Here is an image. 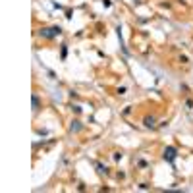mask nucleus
Wrapping results in <instances>:
<instances>
[{"label": "nucleus", "mask_w": 193, "mask_h": 193, "mask_svg": "<svg viewBox=\"0 0 193 193\" xmlns=\"http://www.w3.org/2000/svg\"><path fill=\"white\" fill-rule=\"evenodd\" d=\"M33 106H35V108L39 106V98H37V97H33Z\"/></svg>", "instance_id": "nucleus-3"}, {"label": "nucleus", "mask_w": 193, "mask_h": 193, "mask_svg": "<svg viewBox=\"0 0 193 193\" xmlns=\"http://www.w3.org/2000/svg\"><path fill=\"white\" fill-rule=\"evenodd\" d=\"M58 33H60L58 27H52V29H43V31H41V35H43V37H54V35H58Z\"/></svg>", "instance_id": "nucleus-1"}, {"label": "nucleus", "mask_w": 193, "mask_h": 193, "mask_svg": "<svg viewBox=\"0 0 193 193\" xmlns=\"http://www.w3.org/2000/svg\"><path fill=\"white\" fill-rule=\"evenodd\" d=\"M164 157H166L168 160H174V157H176V151L172 149V147H168V149H166V153H164Z\"/></svg>", "instance_id": "nucleus-2"}]
</instances>
